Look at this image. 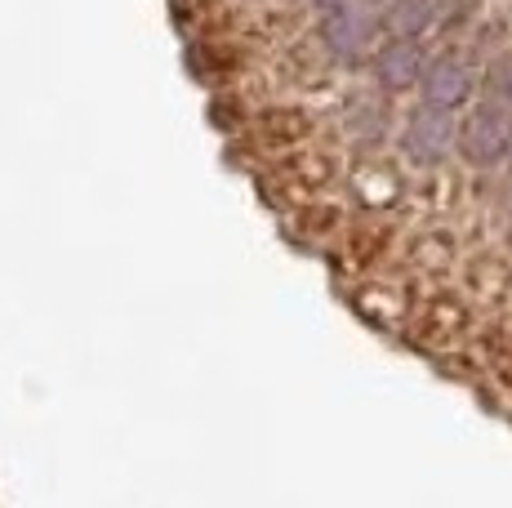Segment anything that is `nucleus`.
Returning <instances> with one entry per match:
<instances>
[{"label":"nucleus","mask_w":512,"mask_h":508,"mask_svg":"<svg viewBox=\"0 0 512 508\" xmlns=\"http://www.w3.org/2000/svg\"><path fill=\"white\" fill-rule=\"evenodd\" d=\"M312 23H317V45L334 67H370L379 50L383 23L370 14L361 0H317L312 5Z\"/></svg>","instance_id":"f257e3e1"},{"label":"nucleus","mask_w":512,"mask_h":508,"mask_svg":"<svg viewBox=\"0 0 512 508\" xmlns=\"http://www.w3.org/2000/svg\"><path fill=\"white\" fill-rule=\"evenodd\" d=\"M508 152H512V107L477 99L459 116L455 156L468 170H495V165H508Z\"/></svg>","instance_id":"f03ea898"},{"label":"nucleus","mask_w":512,"mask_h":508,"mask_svg":"<svg viewBox=\"0 0 512 508\" xmlns=\"http://www.w3.org/2000/svg\"><path fill=\"white\" fill-rule=\"evenodd\" d=\"M397 143L406 152V161L415 165H446L459 148V116L446 112V107L432 103H415L406 116H401Z\"/></svg>","instance_id":"7ed1b4c3"},{"label":"nucleus","mask_w":512,"mask_h":508,"mask_svg":"<svg viewBox=\"0 0 512 508\" xmlns=\"http://www.w3.org/2000/svg\"><path fill=\"white\" fill-rule=\"evenodd\" d=\"M481 94V67L472 63L468 54L459 50H441L428 58L423 67V81H419V103L432 107H446V112L464 116Z\"/></svg>","instance_id":"20e7f679"},{"label":"nucleus","mask_w":512,"mask_h":508,"mask_svg":"<svg viewBox=\"0 0 512 508\" xmlns=\"http://www.w3.org/2000/svg\"><path fill=\"white\" fill-rule=\"evenodd\" d=\"M428 58L432 54L423 50V41H397V36H388V41H383L379 50H374V58H370L374 90H379V94H410V90H419Z\"/></svg>","instance_id":"39448f33"},{"label":"nucleus","mask_w":512,"mask_h":508,"mask_svg":"<svg viewBox=\"0 0 512 508\" xmlns=\"http://www.w3.org/2000/svg\"><path fill=\"white\" fill-rule=\"evenodd\" d=\"M441 5H446V0H392V5H383V14H379L383 36L423 41L428 32L441 27Z\"/></svg>","instance_id":"423d86ee"},{"label":"nucleus","mask_w":512,"mask_h":508,"mask_svg":"<svg viewBox=\"0 0 512 508\" xmlns=\"http://www.w3.org/2000/svg\"><path fill=\"white\" fill-rule=\"evenodd\" d=\"M477 99L512 107V50H495L481 67V94Z\"/></svg>","instance_id":"0eeeda50"},{"label":"nucleus","mask_w":512,"mask_h":508,"mask_svg":"<svg viewBox=\"0 0 512 508\" xmlns=\"http://www.w3.org/2000/svg\"><path fill=\"white\" fill-rule=\"evenodd\" d=\"M481 14V0H446V5H441V27L437 32H464V27L472 23V18Z\"/></svg>","instance_id":"6e6552de"},{"label":"nucleus","mask_w":512,"mask_h":508,"mask_svg":"<svg viewBox=\"0 0 512 508\" xmlns=\"http://www.w3.org/2000/svg\"><path fill=\"white\" fill-rule=\"evenodd\" d=\"M361 5H392V0H361Z\"/></svg>","instance_id":"1a4fd4ad"},{"label":"nucleus","mask_w":512,"mask_h":508,"mask_svg":"<svg viewBox=\"0 0 512 508\" xmlns=\"http://www.w3.org/2000/svg\"><path fill=\"white\" fill-rule=\"evenodd\" d=\"M504 170H508V183H512V152H508V165H504Z\"/></svg>","instance_id":"9d476101"}]
</instances>
